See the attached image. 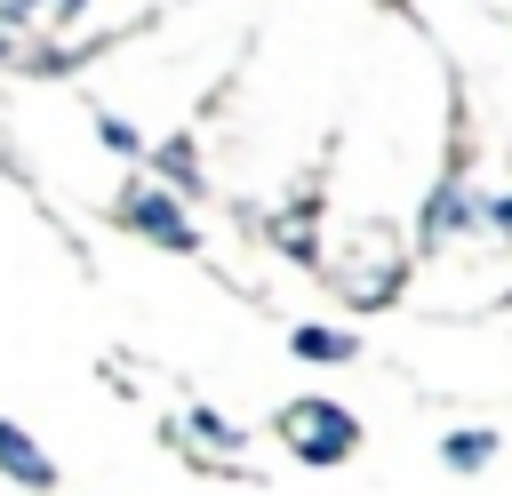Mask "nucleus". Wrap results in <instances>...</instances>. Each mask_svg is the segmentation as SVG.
Wrapping results in <instances>:
<instances>
[{"instance_id": "nucleus-5", "label": "nucleus", "mask_w": 512, "mask_h": 496, "mask_svg": "<svg viewBox=\"0 0 512 496\" xmlns=\"http://www.w3.org/2000/svg\"><path fill=\"white\" fill-rule=\"evenodd\" d=\"M288 352H296L304 368H352V360H360V336H352V328H328V320H296V328H288Z\"/></svg>"}, {"instance_id": "nucleus-11", "label": "nucleus", "mask_w": 512, "mask_h": 496, "mask_svg": "<svg viewBox=\"0 0 512 496\" xmlns=\"http://www.w3.org/2000/svg\"><path fill=\"white\" fill-rule=\"evenodd\" d=\"M480 232L496 248H512V192H480Z\"/></svg>"}, {"instance_id": "nucleus-8", "label": "nucleus", "mask_w": 512, "mask_h": 496, "mask_svg": "<svg viewBox=\"0 0 512 496\" xmlns=\"http://www.w3.org/2000/svg\"><path fill=\"white\" fill-rule=\"evenodd\" d=\"M176 440H200V448H216V456H240V448H248V432H240L232 416H216V408H184Z\"/></svg>"}, {"instance_id": "nucleus-2", "label": "nucleus", "mask_w": 512, "mask_h": 496, "mask_svg": "<svg viewBox=\"0 0 512 496\" xmlns=\"http://www.w3.org/2000/svg\"><path fill=\"white\" fill-rule=\"evenodd\" d=\"M112 216L136 232V240H152V248H168V256H200V224L184 216V200L168 192V184H128L120 200H112Z\"/></svg>"}, {"instance_id": "nucleus-10", "label": "nucleus", "mask_w": 512, "mask_h": 496, "mask_svg": "<svg viewBox=\"0 0 512 496\" xmlns=\"http://www.w3.org/2000/svg\"><path fill=\"white\" fill-rule=\"evenodd\" d=\"M96 136H104V152H120V160H144L152 144L136 136V120H120V112H96Z\"/></svg>"}, {"instance_id": "nucleus-1", "label": "nucleus", "mask_w": 512, "mask_h": 496, "mask_svg": "<svg viewBox=\"0 0 512 496\" xmlns=\"http://www.w3.org/2000/svg\"><path fill=\"white\" fill-rule=\"evenodd\" d=\"M272 432H280V448H288L304 472H336V464H352L360 440H368V424H360L344 400H328V392H296V400L272 416Z\"/></svg>"}, {"instance_id": "nucleus-3", "label": "nucleus", "mask_w": 512, "mask_h": 496, "mask_svg": "<svg viewBox=\"0 0 512 496\" xmlns=\"http://www.w3.org/2000/svg\"><path fill=\"white\" fill-rule=\"evenodd\" d=\"M464 232H480V192H472V176H464V160H448L440 168V184L424 192V208H416V248L424 256H440L448 240H464Z\"/></svg>"}, {"instance_id": "nucleus-6", "label": "nucleus", "mask_w": 512, "mask_h": 496, "mask_svg": "<svg viewBox=\"0 0 512 496\" xmlns=\"http://www.w3.org/2000/svg\"><path fill=\"white\" fill-rule=\"evenodd\" d=\"M496 448H504V440H496V424H448V432H440V464H448L456 480L488 472V464H496Z\"/></svg>"}, {"instance_id": "nucleus-7", "label": "nucleus", "mask_w": 512, "mask_h": 496, "mask_svg": "<svg viewBox=\"0 0 512 496\" xmlns=\"http://www.w3.org/2000/svg\"><path fill=\"white\" fill-rule=\"evenodd\" d=\"M144 160H152V184H168L176 200L200 192V144H192V136H168V144H152Z\"/></svg>"}, {"instance_id": "nucleus-4", "label": "nucleus", "mask_w": 512, "mask_h": 496, "mask_svg": "<svg viewBox=\"0 0 512 496\" xmlns=\"http://www.w3.org/2000/svg\"><path fill=\"white\" fill-rule=\"evenodd\" d=\"M0 480L24 488V496H56V456H48L16 416H0Z\"/></svg>"}, {"instance_id": "nucleus-9", "label": "nucleus", "mask_w": 512, "mask_h": 496, "mask_svg": "<svg viewBox=\"0 0 512 496\" xmlns=\"http://www.w3.org/2000/svg\"><path fill=\"white\" fill-rule=\"evenodd\" d=\"M80 8H88V0H0V16H16V24H32V32H40V24H80Z\"/></svg>"}]
</instances>
